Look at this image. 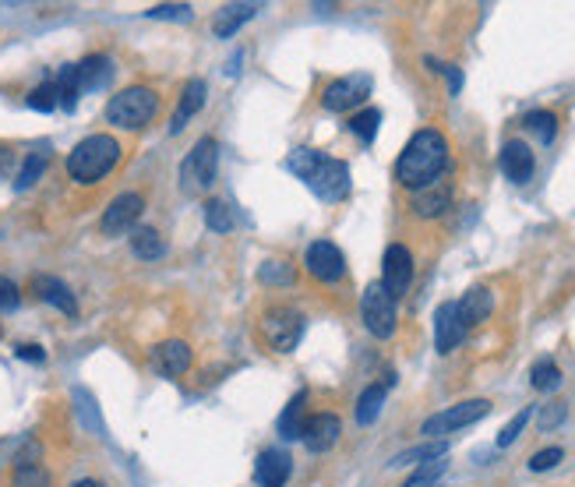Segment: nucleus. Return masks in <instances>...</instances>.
<instances>
[{
  "mask_svg": "<svg viewBox=\"0 0 575 487\" xmlns=\"http://www.w3.org/2000/svg\"><path fill=\"white\" fill-rule=\"evenodd\" d=\"M445 170H449V142L434 128L417 131L396 159V180L406 191L431 188V184H438Z\"/></svg>",
  "mask_w": 575,
  "mask_h": 487,
  "instance_id": "1",
  "label": "nucleus"
},
{
  "mask_svg": "<svg viewBox=\"0 0 575 487\" xmlns=\"http://www.w3.org/2000/svg\"><path fill=\"white\" fill-rule=\"evenodd\" d=\"M290 173H297L322 202H343L350 195V166L343 159H329L318 149H293L286 156Z\"/></svg>",
  "mask_w": 575,
  "mask_h": 487,
  "instance_id": "2",
  "label": "nucleus"
},
{
  "mask_svg": "<svg viewBox=\"0 0 575 487\" xmlns=\"http://www.w3.org/2000/svg\"><path fill=\"white\" fill-rule=\"evenodd\" d=\"M120 163V142L110 135H89L71 149L68 173L78 184H96Z\"/></svg>",
  "mask_w": 575,
  "mask_h": 487,
  "instance_id": "3",
  "label": "nucleus"
},
{
  "mask_svg": "<svg viewBox=\"0 0 575 487\" xmlns=\"http://www.w3.org/2000/svg\"><path fill=\"white\" fill-rule=\"evenodd\" d=\"M156 106H159L156 92L145 89V85H131V89H120L117 96L106 103V120L117 124V128L138 131L156 117Z\"/></svg>",
  "mask_w": 575,
  "mask_h": 487,
  "instance_id": "4",
  "label": "nucleus"
},
{
  "mask_svg": "<svg viewBox=\"0 0 575 487\" xmlns=\"http://www.w3.org/2000/svg\"><path fill=\"white\" fill-rule=\"evenodd\" d=\"M304 336V315L290 304H276L262 315L258 322V339L262 346H269L272 353H293Z\"/></svg>",
  "mask_w": 575,
  "mask_h": 487,
  "instance_id": "5",
  "label": "nucleus"
},
{
  "mask_svg": "<svg viewBox=\"0 0 575 487\" xmlns=\"http://www.w3.org/2000/svg\"><path fill=\"white\" fill-rule=\"evenodd\" d=\"M216 170H219V145L216 138H198L195 149L187 152V159L180 163V188L184 195H205V191L216 184Z\"/></svg>",
  "mask_w": 575,
  "mask_h": 487,
  "instance_id": "6",
  "label": "nucleus"
},
{
  "mask_svg": "<svg viewBox=\"0 0 575 487\" xmlns=\"http://www.w3.org/2000/svg\"><path fill=\"white\" fill-rule=\"evenodd\" d=\"M360 318H364L367 332H371L374 339L396 336V322H399L396 300L385 293L381 283H367L364 297H360Z\"/></svg>",
  "mask_w": 575,
  "mask_h": 487,
  "instance_id": "7",
  "label": "nucleus"
},
{
  "mask_svg": "<svg viewBox=\"0 0 575 487\" xmlns=\"http://www.w3.org/2000/svg\"><path fill=\"white\" fill-rule=\"evenodd\" d=\"M487 413H491V403L487 399H466V403H456L449 406V410L434 413V417L424 420V435L438 438V435H452V431L459 428H470V424H477V420H484Z\"/></svg>",
  "mask_w": 575,
  "mask_h": 487,
  "instance_id": "8",
  "label": "nucleus"
},
{
  "mask_svg": "<svg viewBox=\"0 0 575 487\" xmlns=\"http://www.w3.org/2000/svg\"><path fill=\"white\" fill-rule=\"evenodd\" d=\"M381 286L392 300H399L413 283V255L403 248V244H389L385 248V258H381Z\"/></svg>",
  "mask_w": 575,
  "mask_h": 487,
  "instance_id": "9",
  "label": "nucleus"
},
{
  "mask_svg": "<svg viewBox=\"0 0 575 487\" xmlns=\"http://www.w3.org/2000/svg\"><path fill=\"white\" fill-rule=\"evenodd\" d=\"M304 269L307 276L318 279V283H339V279L346 276V258L329 240H314L304 255Z\"/></svg>",
  "mask_w": 575,
  "mask_h": 487,
  "instance_id": "10",
  "label": "nucleus"
},
{
  "mask_svg": "<svg viewBox=\"0 0 575 487\" xmlns=\"http://www.w3.org/2000/svg\"><path fill=\"white\" fill-rule=\"evenodd\" d=\"M145 212V198L135 195V191H127V195H117L110 202V209L103 212V223H99V230L106 233V237H120V233H127L131 226L138 223V216Z\"/></svg>",
  "mask_w": 575,
  "mask_h": 487,
  "instance_id": "11",
  "label": "nucleus"
},
{
  "mask_svg": "<svg viewBox=\"0 0 575 487\" xmlns=\"http://www.w3.org/2000/svg\"><path fill=\"white\" fill-rule=\"evenodd\" d=\"M371 92V75H350V78H339L325 89L322 96V106L329 113H346L353 106H360Z\"/></svg>",
  "mask_w": 575,
  "mask_h": 487,
  "instance_id": "12",
  "label": "nucleus"
},
{
  "mask_svg": "<svg viewBox=\"0 0 575 487\" xmlns=\"http://www.w3.org/2000/svg\"><path fill=\"white\" fill-rule=\"evenodd\" d=\"M466 332L470 329H466L463 318H459L456 300H445V304L434 311V346H438V353H452L466 339Z\"/></svg>",
  "mask_w": 575,
  "mask_h": 487,
  "instance_id": "13",
  "label": "nucleus"
},
{
  "mask_svg": "<svg viewBox=\"0 0 575 487\" xmlns=\"http://www.w3.org/2000/svg\"><path fill=\"white\" fill-rule=\"evenodd\" d=\"M339 435H343V424H339L336 413H314L304 420V431H300V442L311 452H329L336 449Z\"/></svg>",
  "mask_w": 575,
  "mask_h": 487,
  "instance_id": "14",
  "label": "nucleus"
},
{
  "mask_svg": "<svg viewBox=\"0 0 575 487\" xmlns=\"http://www.w3.org/2000/svg\"><path fill=\"white\" fill-rule=\"evenodd\" d=\"M290 470H293V459L290 452L283 449H265L254 463V480L262 487H286L290 480Z\"/></svg>",
  "mask_w": 575,
  "mask_h": 487,
  "instance_id": "15",
  "label": "nucleus"
},
{
  "mask_svg": "<svg viewBox=\"0 0 575 487\" xmlns=\"http://www.w3.org/2000/svg\"><path fill=\"white\" fill-rule=\"evenodd\" d=\"M152 368L166 378H180L187 368H191V346L180 343V339H166L152 350Z\"/></svg>",
  "mask_w": 575,
  "mask_h": 487,
  "instance_id": "16",
  "label": "nucleus"
},
{
  "mask_svg": "<svg viewBox=\"0 0 575 487\" xmlns=\"http://www.w3.org/2000/svg\"><path fill=\"white\" fill-rule=\"evenodd\" d=\"M533 149L526 142H519V138H512V142H505V149H501V173H505L512 184H526V180L533 177Z\"/></svg>",
  "mask_w": 575,
  "mask_h": 487,
  "instance_id": "17",
  "label": "nucleus"
},
{
  "mask_svg": "<svg viewBox=\"0 0 575 487\" xmlns=\"http://www.w3.org/2000/svg\"><path fill=\"white\" fill-rule=\"evenodd\" d=\"M459 308V318H463L466 329H473V325L487 322L494 311V293L487 290V286H473V290L463 293V300H456Z\"/></svg>",
  "mask_w": 575,
  "mask_h": 487,
  "instance_id": "18",
  "label": "nucleus"
},
{
  "mask_svg": "<svg viewBox=\"0 0 575 487\" xmlns=\"http://www.w3.org/2000/svg\"><path fill=\"white\" fill-rule=\"evenodd\" d=\"M449 205H452L449 184H431V188H424V191H413V198H410L413 216H420V219H438Z\"/></svg>",
  "mask_w": 575,
  "mask_h": 487,
  "instance_id": "19",
  "label": "nucleus"
},
{
  "mask_svg": "<svg viewBox=\"0 0 575 487\" xmlns=\"http://www.w3.org/2000/svg\"><path fill=\"white\" fill-rule=\"evenodd\" d=\"M32 290H36V297H39V300L53 304V308L64 311V315H68V318H75V315H78V300H75V293H71L68 286L60 283V279H53V276H36V279H32Z\"/></svg>",
  "mask_w": 575,
  "mask_h": 487,
  "instance_id": "20",
  "label": "nucleus"
},
{
  "mask_svg": "<svg viewBox=\"0 0 575 487\" xmlns=\"http://www.w3.org/2000/svg\"><path fill=\"white\" fill-rule=\"evenodd\" d=\"M110 75H113V68H110V60L106 57H99V53H92V57H85V60H78L75 64V82H78V89H103L106 82H110Z\"/></svg>",
  "mask_w": 575,
  "mask_h": 487,
  "instance_id": "21",
  "label": "nucleus"
},
{
  "mask_svg": "<svg viewBox=\"0 0 575 487\" xmlns=\"http://www.w3.org/2000/svg\"><path fill=\"white\" fill-rule=\"evenodd\" d=\"M202 103H205V82H202V78H191V82H187V89H184V96H180V103H177V113H173V120H170L173 135H177V131H184V124L195 117L198 110H202Z\"/></svg>",
  "mask_w": 575,
  "mask_h": 487,
  "instance_id": "22",
  "label": "nucleus"
},
{
  "mask_svg": "<svg viewBox=\"0 0 575 487\" xmlns=\"http://www.w3.org/2000/svg\"><path fill=\"white\" fill-rule=\"evenodd\" d=\"M131 251H135V258H142V262H156V258L166 255V240L159 237V230H152V226H138V230H131Z\"/></svg>",
  "mask_w": 575,
  "mask_h": 487,
  "instance_id": "23",
  "label": "nucleus"
},
{
  "mask_svg": "<svg viewBox=\"0 0 575 487\" xmlns=\"http://www.w3.org/2000/svg\"><path fill=\"white\" fill-rule=\"evenodd\" d=\"M385 396H389V385H367V389L360 392V399H357V424L360 428H367V424L378 420L381 406H385Z\"/></svg>",
  "mask_w": 575,
  "mask_h": 487,
  "instance_id": "24",
  "label": "nucleus"
},
{
  "mask_svg": "<svg viewBox=\"0 0 575 487\" xmlns=\"http://www.w3.org/2000/svg\"><path fill=\"white\" fill-rule=\"evenodd\" d=\"M251 18H254V4H230V8H223V11L216 15L212 29H216L219 39H230L233 32H237L244 22H251Z\"/></svg>",
  "mask_w": 575,
  "mask_h": 487,
  "instance_id": "25",
  "label": "nucleus"
},
{
  "mask_svg": "<svg viewBox=\"0 0 575 487\" xmlns=\"http://www.w3.org/2000/svg\"><path fill=\"white\" fill-rule=\"evenodd\" d=\"M449 452V442H427V445H413V449L399 452L392 456L389 466H424V463H434V459H445Z\"/></svg>",
  "mask_w": 575,
  "mask_h": 487,
  "instance_id": "26",
  "label": "nucleus"
},
{
  "mask_svg": "<svg viewBox=\"0 0 575 487\" xmlns=\"http://www.w3.org/2000/svg\"><path fill=\"white\" fill-rule=\"evenodd\" d=\"M304 403H307V392H297V396L286 403L283 417H279V435H283L286 442L300 438V431H304Z\"/></svg>",
  "mask_w": 575,
  "mask_h": 487,
  "instance_id": "27",
  "label": "nucleus"
},
{
  "mask_svg": "<svg viewBox=\"0 0 575 487\" xmlns=\"http://www.w3.org/2000/svg\"><path fill=\"white\" fill-rule=\"evenodd\" d=\"M530 382L537 392H554L561 385V368L554 364L551 357H540L537 364L530 368Z\"/></svg>",
  "mask_w": 575,
  "mask_h": 487,
  "instance_id": "28",
  "label": "nucleus"
},
{
  "mask_svg": "<svg viewBox=\"0 0 575 487\" xmlns=\"http://www.w3.org/2000/svg\"><path fill=\"white\" fill-rule=\"evenodd\" d=\"M526 131H533V135L540 138V145H551L554 135H558V117H554L551 110H533L526 113Z\"/></svg>",
  "mask_w": 575,
  "mask_h": 487,
  "instance_id": "29",
  "label": "nucleus"
},
{
  "mask_svg": "<svg viewBox=\"0 0 575 487\" xmlns=\"http://www.w3.org/2000/svg\"><path fill=\"white\" fill-rule=\"evenodd\" d=\"M378 124H381V110H374V106H367V110H360V113H353V117H350V131L364 145L374 142V135H378Z\"/></svg>",
  "mask_w": 575,
  "mask_h": 487,
  "instance_id": "30",
  "label": "nucleus"
},
{
  "mask_svg": "<svg viewBox=\"0 0 575 487\" xmlns=\"http://www.w3.org/2000/svg\"><path fill=\"white\" fill-rule=\"evenodd\" d=\"M46 163H50V152H32V156H29V159H25V163H22V170H18V177H15V188H18V191H29L32 184H36V180L43 177Z\"/></svg>",
  "mask_w": 575,
  "mask_h": 487,
  "instance_id": "31",
  "label": "nucleus"
},
{
  "mask_svg": "<svg viewBox=\"0 0 575 487\" xmlns=\"http://www.w3.org/2000/svg\"><path fill=\"white\" fill-rule=\"evenodd\" d=\"M258 279H262L265 286H293L297 283V269H293L290 262H265L262 269H258Z\"/></svg>",
  "mask_w": 575,
  "mask_h": 487,
  "instance_id": "32",
  "label": "nucleus"
},
{
  "mask_svg": "<svg viewBox=\"0 0 575 487\" xmlns=\"http://www.w3.org/2000/svg\"><path fill=\"white\" fill-rule=\"evenodd\" d=\"M50 484H53L50 473L36 463L15 466V473H11V487H50Z\"/></svg>",
  "mask_w": 575,
  "mask_h": 487,
  "instance_id": "33",
  "label": "nucleus"
},
{
  "mask_svg": "<svg viewBox=\"0 0 575 487\" xmlns=\"http://www.w3.org/2000/svg\"><path fill=\"white\" fill-rule=\"evenodd\" d=\"M205 226H209L212 233H230L233 230L230 209H226L223 202H216V198H209V202H205Z\"/></svg>",
  "mask_w": 575,
  "mask_h": 487,
  "instance_id": "34",
  "label": "nucleus"
},
{
  "mask_svg": "<svg viewBox=\"0 0 575 487\" xmlns=\"http://www.w3.org/2000/svg\"><path fill=\"white\" fill-rule=\"evenodd\" d=\"M29 106H32V110H39V113L57 110V106H60L57 82H43V85H36V89L29 92Z\"/></svg>",
  "mask_w": 575,
  "mask_h": 487,
  "instance_id": "35",
  "label": "nucleus"
},
{
  "mask_svg": "<svg viewBox=\"0 0 575 487\" xmlns=\"http://www.w3.org/2000/svg\"><path fill=\"white\" fill-rule=\"evenodd\" d=\"M530 417H533V406H523V410H519L516 417L508 420L505 428H501V435H498V449H508V445L516 442V438L526 431V424H530Z\"/></svg>",
  "mask_w": 575,
  "mask_h": 487,
  "instance_id": "36",
  "label": "nucleus"
},
{
  "mask_svg": "<svg viewBox=\"0 0 575 487\" xmlns=\"http://www.w3.org/2000/svg\"><path fill=\"white\" fill-rule=\"evenodd\" d=\"M445 459H434V463H424V466H417V470H413V477L406 480L403 487H434V480L441 477V473H445Z\"/></svg>",
  "mask_w": 575,
  "mask_h": 487,
  "instance_id": "37",
  "label": "nucleus"
},
{
  "mask_svg": "<svg viewBox=\"0 0 575 487\" xmlns=\"http://www.w3.org/2000/svg\"><path fill=\"white\" fill-rule=\"evenodd\" d=\"M149 18H163V22H191V8H187V4H159V8H149Z\"/></svg>",
  "mask_w": 575,
  "mask_h": 487,
  "instance_id": "38",
  "label": "nucleus"
},
{
  "mask_svg": "<svg viewBox=\"0 0 575 487\" xmlns=\"http://www.w3.org/2000/svg\"><path fill=\"white\" fill-rule=\"evenodd\" d=\"M561 459H565V452H561L558 445H551V449H540V452H533V459H530V470H533V473H544V470H551V466H558Z\"/></svg>",
  "mask_w": 575,
  "mask_h": 487,
  "instance_id": "39",
  "label": "nucleus"
},
{
  "mask_svg": "<svg viewBox=\"0 0 575 487\" xmlns=\"http://www.w3.org/2000/svg\"><path fill=\"white\" fill-rule=\"evenodd\" d=\"M565 403H547L544 406V410H540V420H537V424H540V431H551V428H558V424H561V420H565Z\"/></svg>",
  "mask_w": 575,
  "mask_h": 487,
  "instance_id": "40",
  "label": "nucleus"
},
{
  "mask_svg": "<svg viewBox=\"0 0 575 487\" xmlns=\"http://www.w3.org/2000/svg\"><path fill=\"white\" fill-rule=\"evenodd\" d=\"M18 286L11 283V279H4L0 276V311H15L18 308Z\"/></svg>",
  "mask_w": 575,
  "mask_h": 487,
  "instance_id": "41",
  "label": "nucleus"
},
{
  "mask_svg": "<svg viewBox=\"0 0 575 487\" xmlns=\"http://www.w3.org/2000/svg\"><path fill=\"white\" fill-rule=\"evenodd\" d=\"M438 71H445V78H449L452 96H459V89H463V75H459V68H452V64H445V68H438Z\"/></svg>",
  "mask_w": 575,
  "mask_h": 487,
  "instance_id": "42",
  "label": "nucleus"
},
{
  "mask_svg": "<svg viewBox=\"0 0 575 487\" xmlns=\"http://www.w3.org/2000/svg\"><path fill=\"white\" fill-rule=\"evenodd\" d=\"M18 357H22V360H36V364H39V360H46V353H43V346H32V343H25V346H18Z\"/></svg>",
  "mask_w": 575,
  "mask_h": 487,
  "instance_id": "43",
  "label": "nucleus"
},
{
  "mask_svg": "<svg viewBox=\"0 0 575 487\" xmlns=\"http://www.w3.org/2000/svg\"><path fill=\"white\" fill-rule=\"evenodd\" d=\"M11 166H15V152H11L8 145H0V177H8Z\"/></svg>",
  "mask_w": 575,
  "mask_h": 487,
  "instance_id": "44",
  "label": "nucleus"
},
{
  "mask_svg": "<svg viewBox=\"0 0 575 487\" xmlns=\"http://www.w3.org/2000/svg\"><path fill=\"white\" fill-rule=\"evenodd\" d=\"M75 487H103V484H99V480H78Z\"/></svg>",
  "mask_w": 575,
  "mask_h": 487,
  "instance_id": "45",
  "label": "nucleus"
}]
</instances>
